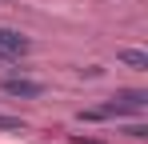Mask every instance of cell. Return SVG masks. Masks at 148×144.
Listing matches in <instances>:
<instances>
[{
  "label": "cell",
  "mask_w": 148,
  "mask_h": 144,
  "mask_svg": "<svg viewBox=\"0 0 148 144\" xmlns=\"http://www.w3.org/2000/svg\"><path fill=\"white\" fill-rule=\"evenodd\" d=\"M0 88H4L8 96H20V100H36V96H44V84H40V80H28V76H4Z\"/></svg>",
  "instance_id": "2"
},
{
  "label": "cell",
  "mask_w": 148,
  "mask_h": 144,
  "mask_svg": "<svg viewBox=\"0 0 148 144\" xmlns=\"http://www.w3.org/2000/svg\"><path fill=\"white\" fill-rule=\"evenodd\" d=\"M124 132H128V136H136V140H144V136H148V128H144V124H128Z\"/></svg>",
  "instance_id": "5"
},
{
  "label": "cell",
  "mask_w": 148,
  "mask_h": 144,
  "mask_svg": "<svg viewBox=\"0 0 148 144\" xmlns=\"http://www.w3.org/2000/svg\"><path fill=\"white\" fill-rule=\"evenodd\" d=\"M0 132H24V120L20 116H0Z\"/></svg>",
  "instance_id": "4"
},
{
  "label": "cell",
  "mask_w": 148,
  "mask_h": 144,
  "mask_svg": "<svg viewBox=\"0 0 148 144\" xmlns=\"http://www.w3.org/2000/svg\"><path fill=\"white\" fill-rule=\"evenodd\" d=\"M32 52V40L16 28H0V60H20Z\"/></svg>",
  "instance_id": "1"
},
{
  "label": "cell",
  "mask_w": 148,
  "mask_h": 144,
  "mask_svg": "<svg viewBox=\"0 0 148 144\" xmlns=\"http://www.w3.org/2000/svg\"><path fill=\"white\" fill-rule=\"evenodd\" d=\"M116 60H120L124 68H136V72H148V52H140V48H124V52H116Z\"/></svg>",
  "instance_id": "3"
}]
</instances>
